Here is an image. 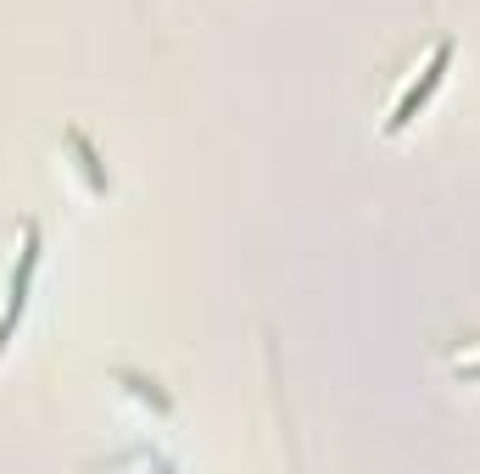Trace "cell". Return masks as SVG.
Masks as SVG:
<instances>
[{
	"label": "cell",
	"mask_w": 480,
	"mask_h": 474,
	"mask_svg": "<svg viewBox=\"0 0 480 474\" xmlns=\"http://www.w3.org/2000/svg\"><path fill=\"white\" fill-rule=\"evenodd\" d=\"M447 56H453V45H447V39H442V45H435V56H430V67H424V78H419V84H414V90L403 96V106H397V117H391V123H385V128H391V135H397V128H403V123H414V112H419V106H424V101L435 96V84H442V67H447Z\"/></svg>",
	"instance_id": "cell-1"
}]
</instances>
